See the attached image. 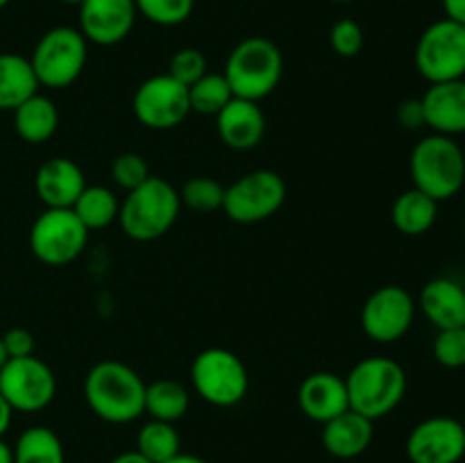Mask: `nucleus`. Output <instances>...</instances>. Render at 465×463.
<instances>
[{
	"instance_id": "nucleus-1",
	"label": "nucleus",
	"mask_w": 465,
	"mask_h": 463,
	"mask_svg": "<svg viewBox=\"0 0 465 463\" xmlns=\"http://www.w3.org/2000/svg\"><path fill=\"white\" fill-rule=\"evenodd\" d=\"M84 399L100 420L127 425L143 413L145 381L127 363L104 359L86 372Z\"/></svg>"
},
{
	"instance_id": "nucleus-2",
	"label": "nucleus",
	"mask_w": 465,
	"mask_h": 463,
	"mask_svg": "<svg viewBox=\"0 0 465 463\" xmlns=\"http://www.w3.org/2000/svg\"><path fill=\"white\" fill-rule=\"evenodd\" d=\"M180 191L163 177L148 180L125 195L118 212V222L130 239L148 243L162 239L180 216Z\"/></svg>"
},
{
	"instance_id": "nucleus-3",
	"label": "nucleus",
	"mask_w": 465,
	"mask_h": 463,
	"mask_svg": "<svg viewBox=\"0 0 465 463\" xmlns=\"http://www.w3.org/2000/svg\"><path fill=\"white\" fill-rule=\"evenodd\" d=\"M234 98L259 103L280 86L284 75V57L275 41L266 36H248L232 48L223 71Z\"/></svg>"
},
{
	"instance_id": "nucleus-4",
	"label": "nucleus",
	"mask_w": 465,
	"mask_h": 463,
	"mask_svg": "<svg viewBox=\"0 0 465 463\" xmlns=\"http://www.w3.org/2000/svg\"><path fill=\"white\" fill-rule=\"evenodd\" d=\"M350 409L372 422L389 416L407 395V372L395 359L368 357L345 377Z\"/></svg>"
},
{
	"instance_id": "nucleus-5",
	"label": "nucleus",
	"mask_w": 465,
	"mask_h": 463,
	"mask_svg": "<svg viewBox=\"0 0 465 463\" xmlns=\"http://www.w3.org/2000/svg\"><path fill=\"white\" fill-rule=\"evenodd\" d=\"M409 171L416 189L443 202L463 189L465 154L452 136L430 134L413 145Z\"/></svg>"
},
{
	"instance_id": "nucleus-6",
	"label": "nucleus",
	"mask_w": 465,
	"mask_h": 463,
	"mask_svg": "<svg viewBox=\"0 0 465 463\" xmlns=\"http://www.w3.org/2000/svg\"><path fill=\"white\" fill-rule=\"evenodd\" d=\"M89 59V41L80 30L68 25L50 27L32 50V71L39 86L66 89L82 75Z\"/></svg>"
},
{
	"instance_id": "nucleus-7",
	"label": "nucleus",
	"mask_w": 465,
	"mask_h": 463,
	"mask_svg": "<svg viewBox=\"0 0 465 463\" xmlns=\"http://www.w3.org/2000/svg\"><path fill=\"white\" fill-rule=\"evenodd\" d=\"M191 384L207 404L230 409L248 395L250 375L239 354L227 348H207L191 363Z\"/></svg>"
},
{
	"instance_id": "nucleus-8",
	"label": "nucleus",
	"mask_w": 465,
	"mask_h": 463,
	"mask_svg": "<svg viewBox=\"0 0 465 463\" xmlns=\"http://www.w3.org/2000/svg\"><path fill=\"white\" fill-rule=\"evenodd\" d=\"M286 202V182L280 172L259 168L225 186L223 212L239 225L268 221Z\"/></svg>"
},
{
	"instance_id": "nucleus-9",
	"label": "nucleus",
	"mask_w": 465,
	"mask_h": 463,
	"mask_svg": "<svg viewBox=\"0 0 465 463\" xmlns=\"http://www.w3.org/2000/svg\"><path fill=\"white\" fill-rule=\"evenodd\" d=\"M416 68L430 84L465 77V25L440 18L422 30L416 44Z\"/></svg>"
},
{
	"instance_id": "nucleus-10",
	"label": "nucleus",
	"mask_w": 465,
	"mask_h": 463,
	"mask_svg": "<svg viewBox=\"0 0 465 463\" xmlns=\"http://www.w3.org/2000/svg\"><path fill=\"white\" fill-rule=\"evenodd\" d=\"M89 230L73 209H45L30 230V250L45 266H66L84 252Z\"/></svg>"
},
{
	"instance_id": "nucleus-11",
	"label": "nucleus",
	"mask_w": 465,
	"mask_h": 463,
	"mask_svg": "<svg viewBox=\"0 0 465 463\" xmlns=\"http://www.w3.org/2000/svg\"><path fill=\"white\" fill-rule=\"evenodd\" d=\"M57 393V377L44 359L21 357L7 359L0 368V395L12 411L36 413L50 407Z\"/></svg>"
},
{
	"instance_id": "nucleus-12",
	"label": "nucleus",
	"mask_w": 465,
	"mask_h": 463,
	"mask_svg": "<svg viewBox=\"0 0 465 463\" xmlns=\"http://www.w3.org/2000/svg\"><path fill=\"white\" fill-rule=\"evenodd\" d=\"M132 112L136 121L148 130H173L191 113L189 86L177 82L168 73L148 77L134 91Z\"/></svg>"
},
{
	"instance_id": "nucleus-13",
	"label": "nucleus",
	"mask_w": 465,
	"mask_h": 463,
	"mask_svg": "<svg viewBox=\"0 0 465 463\" xmlns=\"http://www.w3.org/2000/svg\"><path fill=\"white\" fill-rule=\"evenodd\" d=\"M416 320V300L407 289L386 284L366 300L361 309V327L377 343H395L411 330Z\"/></svg>"
},
{
	"instance_id": "nucleus-14",
	"label": "nucleus",
	"mask_w": 465,
	"mask_h": 463,
	"mask_svg": "<svg viewBox=\"0 0 465 463\" xmlns=\"http://www.w3.org/2000/svg\"><path fill=\"white\" fill-rule=\"evenodd\" d=\"M411 463H459L465 457V427L457 418L434 416L418 422L407 438Z\"/></svg>"
},
{
	"instance_id": "nucleus-15",
	"label": "nucleus",
	"mask_w": 465,
	"mask_h": 463,
	"mask_svg": "<svg viewBox=\"0 0 465 463\" xmlns=\"http://www.w3.org/2000/svg\"><path fill=\"white\" fill-rule=\"evenodd\" d=\"M136 16L134 0H82L77 30L89 44L116 45L130 36Z\"/></svg>"
},
{
	"instance_id": "nucleus-16",
	"label": "nucleus",
	"mask_w": 465,
	"mask_h": 463,
	"mask_svg": "<svg viewBox=\"0 0 465 463\" xmlns=\"http://www.w3.org/2000/svg\"><path fill=\"white\" fill-rule=\"evenodd\" d=\"M298 407L304 416L321 425L345 413L350 409L345 377L330 370L312 372L304 377L298 389Z\"/></svg>"
},
{
	"instance_id": "nucleus-17",
	"label": "nucleus",
	"mask_w": 465,
	"mask_h": 463,
	"mask_svg": "<svg viewBox=\"0 0 465 463\" xmlns=\"http://www.w3.org/2000/svg\"><path fill=\"white\" fill-rule=\"evenodd\" d=\"M425 125L434 134L459 136L465 134V77L463 80L430 84L420 98Z\"/></svg>"
},
{
	"instance_id": "nucleus-18",
	"label": "nucleus",
	"mask_w": 465,
	"mask_h": 463,
	"mask_svg": "<svg viewBox=\"0 0 465 463\" xmlns=\"http://www.w3.org/2000/svg\"><path fill=\"white\" fill-rule=\"evenodd\" d=\"M84 186V172L68 157L48 159L35 175V191L45 209H71Z\"/></svg>"
},
{
	"instance_id": "nucleus-19",
	"label": "nucleus",
	"mask_w": 465,
	"mask_h": 463,
	"mask_svg": "<svg viewBox=\"0 0 465 463\" xmlns=\"http://www.w3.org/2000/svg\"><path fill=\"white\" fill-rule=\"evenodd\" d=\"M218 136L232 150L257 148L266 134V113L259 103L232 98L216 116Z\"/></svg>"
},
{
	"instance_id": "nucleus-20",
	"label": "nucleus",
	"mask_w": 465,
	"mask_h": 463,
	"mask_svg": "<svg viewBox=\"0 0 465 463\" xmlns=\"http://www.w3.org/2000/svg\"><path fill=\"white\" fill-rule=\"evenodd\" d=\"M372 436H375V422L348 409L322 425L321 440L322 448L334 458H357L371 448Z\"/></svg>"
},
{
	"instance_id": "nucleus-21",
	"label": "nucleus",
	"mask_w": 465,
	"mask_h": 463,
	"mask_svg": "<svg viewBox=\"0 0 465 463\" xmlns=\"http://www.w3.org/2000/svg\"><path fill=\"white\" fill-rule=\"evenodd\" d=\"M418 304L436 330L465 327V289L450 277H436L427 281Z\"/></svg>"
},
{
	"instance_id": "nucleus-22",
	"label": "nucleus",
	"mask_w": 465,
	"mask_h": 463,
	"mask_svg": "<svg viewBox=\"0 0 465 463\" xmlns=\"http://www.w3.org/2000/svg\"><path fill=\"white\" fill-rule=\"evenodd\" d=\"M39 80L32 71L30 57L0 53V112H14L18 104L39 94Z\"/></svg>"
},
{
	"instance_id": "nucleus-23",
	"label": "nucleus",
	"mask_w": 465,
	"mask_h": 463,
	"mask_svg": "<svg viewBox=\"0 0 465 463\" xmlns=\"http://www.w3.org/2000/svg\"><path fill=\"white\" fill-rule=\"evenodd\" d=\"M14 130L25 143L39 145L53 139L59 127V112L48 95L35 94L14 109Z\"/></svg>"
},
{
	"instance_id": "nucleus-24",
	"label": "nucleus",
	"mask_w": 465,
	"mask_h": 463,
	"mask_svg": "<svg viewBox=\"0 0 465 463\" xmlns=\"http://www.w3.org/2000/svg\"><path fill=\"white\" fill-rule=\"evenodd\" d=\"M391 218H393L395 230L402 232L404 236H422L434 227L439 218V202L411 186L395 198Z\"/></svg>"
},
{
	"instance_id": "nucleus-25",
	"label": "nucleus",
	"mask_w": 465,
	"mask_h": 463,
	"mask_svg": "<svg viewBox=\"0 0 465 463\" xmlns=\"http://www.w3.org/2000/svg\"><path fill=\"white\" fill-rule=\"evenodd\" d=\"M191 407V395L180 381L175 379H157L153 384H145V402L143 413H148L153 420L173 422L186 416Z\"/></svg>"
},
{
	"instance_id": "nucleus-26",
	"label": "nucleus",
	"mask_w": 465,
	"mask_h": 463,
	"mask_svg": "<svg viewBox=\"0 0 465 463\" xmlns=\"http://www.w3.org/2000/svg\"><path fill=\"white\" fill-rule=\"evenodd\" d=\"M73 212L80 218L82 225L89 232L94 230H104V227L112 225L114 221H118V212H121V202H118L116 193L107 186L91 184L84 186V191L80 193V198L73 204Z\"/></svg>"
},
{
	"instance_id": "nucleus-27",
	"label": "nucleus",
	"mask_w": 465,
	"mask_h": 463,
	"mask_svg": "<svg viewBox=\"0 0 465 463\" xmlns=\"http://www.w3.org/2000/svg\"><path fill=\"white\" fill-rule=\"evenodd\" d=\"M14 463H66L64 445L50 427H27L14 445Z\"/></svg>"
},
{
	"instance_id": "nucleus-28",
	"label": "nucleus",
	"mask_w": 465,
	"mask_h": 463,
	"mask_svg": "<svg viewBox=\"0 0 465 463\" xmlns=\"http://www.w3.org/2000/svg\"><path fill=\"white\" fill-rule=\"evenodd\" d=\"M136 452L143 454L150 463L171 461L173 457L182 452L180 431L175 429L173 422H162L150 418L141 427L139 436H136Z\"/></svg>"
},
{
	"instance_id": "nucleus-29",
	"label": "nucleus",
	"mask_w": 465,
	"mask_h": 463,
	"mask_svg": "<svg viewBox=\"0 0 465 463\" xmlns=\"http://www.w3.org/2000/svg\"><path fill=\"white\" fill-rule=\"evenodd\" d=\"M232 98L234 94L223 73H204L195 84L189 86L191 112L203 116H218Z\"/></svg>"
},
{
	"instance_id": "nucleus-30",
	"label": "nucleus",
	"mask_w": 465,
	"mask_h": 463,
	"mask_svg": "<svg viewBox=\"0 0 465 463\" xmlns=\"http://www.w3.org/2000/svg\"><path fill=\"white\" fill-rule=\"evenodd\" d=\"M223 200H225V186L207 175L191 177L180 189V202L189 207L191 212H218V209H223Z\"/></svg>"
},
{
	"instance_id": "nucleus-31",
	"label": "nucleus",
	"mask_w": 465,
	"mask_h": 463,
	"mask_svg": "<svg viewBox=\"0 0 465 463\" xmlns=\"http://www.w3.org/2000/svg\"><path fill=\"white\" fill-rule=\"evenodd\" d=\"M136 12L162 27L182 25L193 14L195 0H134Z\"/></svg>"
},
{
	"instance_id": "nucleus-32",
	"label": "nucleus",
	"mask_w": 465,
	"mask_h": 463,
	"mask_svg": "<svg viewBox=\"0 0 465 463\" xmlns=\"http://www.w3.org/2000/svg\"><path fill=\"white\" fill-rule=\"evenodd\" d=\"M431 352L443 368H450V370L465 368V327L439 330Z\"/></svg>"
},
{
	"instance_id": "nucleus-33",
	"label": "nucleus",
	"mask_w": 465,
	"mask_h": 463,
	"mask_svg": "<svg viewBox=\"0 0 465 463\" xmlns=\"http://www.w3.org/2000/svg\"><path fill=\"white\" fill-rule=\"evenodd\" d=\"M112 177L118 189L130 193V191H134L136 186H141L150 177L148 162L136 153L118 154L112 163Z\"/></svg>"
},
{
	"instance_id": "nucleus-34",
	"label": "nucleus",
	"mask_w": 465,
	"mask_h": 463,
	"mask_svg": "<svg viewBox=\"0 0 465 463\" xmlns=\"http://www.w3.org/2000/svg\"><path fill=\"white\" fill-rule=\"evenodd\" d=\"M207 71V57L198 48H182L168 62V75L184 86L195 84Z\"/></svg>"
},
{
	"instance_id": "nucleus-35",
	"label": "nucleus",
	"mask_w": 465,
	"mask_h": 463,
	"mask_svg": "<svg viewBox=\"0 0 465 463\" xmlns=\"http://www.w3.org/2000/svg\"><path fill=\"white\" fill-rule=\"evenodd\" d=\"M330 44L339 57H357L363 48V30L354 18H339L331 25Z\"/></svg>"
},
{
	"instance_id": "nucleus-36",
	"label": "nucleus",
	"mask_w": 465,
	"mask_h": 463,
	"mask_svg": "<svg viewBox=\"0 0 465 463\" xmlns=\"http://www.w3.org/2000/svg\"><path fill=\"white\" fill-rule=\"evenodd\" d=\"M5 352L9 359H21L35 354V336L25 327H12L3 334Z\"/></svg>"
},
{
	"instance_id": "nucleus-37",
	"label": "nucleus",
	"mask_w": 465,
	"mask_h": 463,
	"mask_svg": "<svg viewBox=\"0 0 465 463\" xmlns=\"http://www.w3.org/2000/svg\"><path fill=\"white\" fill-rule=\"evenodd\" d=\"M400 125L407 127V130H418V127L425 125V113H422V103L420 98H409L402 100L395 112Z\"/></svg>"
},
{
	"instance_id": "nucleus-38",
	"label": "nucleus",
	"mask_w": 465,
	"mask_h": 463,
	"mask_svg": "<svg viewBox=\"0 0 465 463\" xmlns=\"http://www.w3.org/2000/svg\"><path fill=\"white\" fill-rule=\"evenodd\" d=\"M445 18L465 25V0H443Z\"/></svg>"
},
{
	"instance_id": "nucleus-39",
	"label": "nucleus",
	"mask_w": 465,
	"mask_h": 463,
	"mask_svg": "<svg viewBox=\"0 0 465 463\" xmlns=\"http://www.w3.org/2000/svg\"><path fill=\"white\" fill-rule=\"evenodd\" d=\"M12 416H14L12 407H9L7 399H5L3 395H0V438H3V436L7 434L9 425H12Z\"/></svg>"
},
{
	"instance_id": "nucleus-40",
	"label": "nucleus",
	"mask_w": 465,
	"mask_h": 463,
	"mask_svg": "<svg viewBox=\"0 0 465 463\" xmlns=\"http://www.w3.org/2000/svg\"><path fill=\"white\" fill-rule=\"evenodd\" d=\"M112 463H150V461L143 457V454H139L136 449H132V452H123V454H118V457H114Z\"/></svg>"
},
{
	"instance_id": "nucleus-41",
	"label": "nucleus",
	"mask_w": 465,
	"mask_h": 463,
	"mask_svg": "<svg viewBox=\"0 0 465 463\" xmlns=\"http://www.w3.org/2000/svg\"><path fill=\"white\" fill-rule=\"evenodd\" d=\"M166 463H207V461H204V458H200V457H195V454L180 452L177 457H173L171 461H166Z\"/></svg>"
},
{
	"instance_id": "nucleus-42",
	"label": "nucleus",
	"mask_w": 465,
	"mask_h": 463,
	"mask_svg": "<svg viewBox=\"0 0 465 463\" xmlns=\"http://www.w3.org/2000/svg\"><path fill=\"white\" fill-rule=\"evenodd\" d=\"M0 463H14V449L0 438Z\"/></svg>"
},
{
	"instance_id": "nucleus-43",
	"label": "nucleus",
	"mask_w": 465,
	"mask_h": 463,
	"mask_svg": "<svg viewBox=\"0 0 465 463\" xmlns=\"http://www.w3.org/2000/svg\"><path fill=\"white\" fill-rule=\"evenodd\" d=\"M7 352H5V343H3V336H0V368L5 366V363H7Z\"/></svg>"
},
{
	"instance_id": "nucleus-44",
	"label": "nucleus",
	"mask_w": 465,
	"mask_h": 463,
	"mask_svg": "<svg viewBox=\"0 0 465 463\" xmlns=\"http://www.w3.org/2000/svg\"><path fill=\"white\" fill-rule=\"evenodd\" d=\"M59 3H64V5H77V7H80L82 0H59Z\"/></svg>"
},
{
	"instance_id": "nucleus-45",
	"label": "nucleus",
	"mask_w": 465,
	"mask_h": 463,
	"mask_svg": "<svg viewBox=\"0 0 465 463\" xmlns=\"http://www.w3.org/2000/svg\"><path fill=\"white\" fill-rule=\"evenodd\" d=\"M7 5H9V0H0V9L7 7Z\"/></svg>"
},
{
	"instance_id": "nucleus-46",
	"label": "nucleus",
	"mask_w": 465,
	"mask_h": 463,
	"mask_svg": "<svg viewBox=\"0 0 465 463\" xmlns=\"http://www.w3.org/2000/svg\"><path fill=\"white\" fill-rule=\"evenodd\" d=\"M331 3H352V0H331Z\"/></svg>"
}]
</instances>
